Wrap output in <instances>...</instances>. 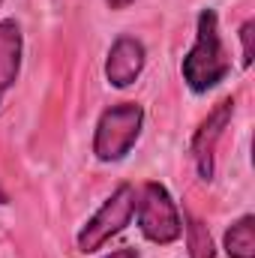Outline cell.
I'll return each mask as SVG.
<instances>
[{
    "instance_id": "6da1fadb",
    "label": "cell",
    "mask_w": 255,
    "mask_h": 258,
    "mask_svg": "<svg viewBox=\"0 0 255 258\" xmlns=\"http://www.w3.org/2000/svg\"><path fill=\"white\" fill-rule=\"evenodd\" d=\"M231 72V60L228 51L222 45V33H219V15L216 9H201L198 21H195V42L186 51L183 63H180V75L186 81L195 96L219 87Z\"/></svg>"
},
{
    "instance_id": "7c38bea8",
    "label": "cell",
    "mask_w": 255,
    "mask_h": 258,
    "mask_svg": "<svg viewBox=\"0 0 255 258\" xmlns=\"http://www.w3.org/2000/svg\"><path fill=\"white\" fill-rule=\"evenodd\" d=\"M135 0H105V6L108 9H114V12H120V9H126V6H132Z\"/></svg>"
},
{
    "instance_id": "5b68a950",
    "label": "cell",
    "mask_w": 255,
    "mask_h": 258,
    "mask_svg": "<svg viewBox=\"0 0 255 258\" xmlns=\"http://www.w3.org/2000/svg\"><path fill=\"white\" fill-rule=\"evenodd\" d=\"M231 117H234V96H225V99H219V102L207 111V117H204V120L198 123V129L192 132L189 153H192V162H195L201 180H210V177H213L216 144H219V138L225 135V129L231 126Z\"/></svg>"
},
{
    "instance_id": "5bb4252c",
    "label": "cell",
    "mask_w": 255,
    "mask_h": 258,
    "mask_svg": "<svg viewBox=\"0 0 255 258\" xmlns=\"http://www.w3.org/2000/svg\"><path fill=\"white\" fill-rule=\"evenodd\" d=\"M0 6H3V0H0Z\"/></svg>"
},
{
    "instance_id": "ba28073f",
    "label": "cell",
    "mask_w": 255,
    "mask_h": 258,
    "mask_svg": "<svg viewBox=\"0 0 255 258\" xmlns=\"http://www.w3.org/2000/svg\"><path fill=\"white\" fill-rule=\"evenodd\" d=\"M222 249L228 258H255V216L243 213L222 237Z\"/></svg>"
},
{
    "instance_id": "4fadbf2b",
    "label": "cell",
    "mask_w": 255,
    "mask_h": 258,
    "mask_svg": "<svg viewBox=\"0 0 255 258\" xmlns=\"http://www.w3.org/2000/svg\"><path fill=\"white\" fill-rule=\"evenodd\" d=\"M0 204H9V195H6V189L0 186Z\"/></svg>"
},
{
    "instance_id": "8992f818",
    "label": "cell",
    "mask_w": 255,
    "mask_h": 258,
    "mask_svg": "<svg viewBox=\"0 0 255 258\" xmlns=\"http://www.w3.org/2000/svg\"><path fill=\"white\" fill-rule=\"evenodd\" d=\"M144 63H147V48L141 39L135 36H117L108 48V57H105V81L117 90H126L132 87L141 72H144Z\"/></svg>"
},
{
    "instance_id": "52a82bcc",
    "label": "cell",
    "mask_w": 255,
    "mask_h": 258,
    "mask_svg": "<svg viewBox=\"0 0 255 258\" xmlns=\"http://www.w3.org/2000/svg\"><path fill=\"white\" fill-rule=\"evenodd\" d=\"M21 54H24V39H21V24L15 18L0 21V102L6 93L15 87L18 72H21Z\"/></svg>"
},
{
    "instance_id": "30bf717a",
    "label": "cell",
    "mask_w": 255,
    "mask_h": 258,
    "mask_svg": "<svg viewBox=\"0 0 255 258\" xmlns=\"http://www.w3.org/2000/svg\"><path fill=\"white\" fill-rule=\"evenodd\" d=\"M240 48H243V54H240V66L243 69H249L252 66V57H255V51H252V36H255V21L252 18H246L243 24H240Z\"/></svg>"
},
{
    "instance_id": "9c48e42d",
    "label": "cell",
    "mask_w": 255,
    "mask_h": 258,
    "mask_svg": "<svg viewBox=\"0 0 255 258\" xmlns=\"http://www.w3.org/2000/svg\"><path fill=\"white\" fill-rule=\"evenodd\" d=\"M186 243H189V258H216L207 225L195 216H186Z\"/></svg>"
},
{
    "instance_id": "3957f363",
    "label": "cell",
    "mask_w": 255,
    "mask_h": 258,
    "mask_svg": "<svg viewBox=\"0 0 255 258\" xmlns=\"http://www.w3.org/2000/svg\"><path fill=\"white\" fill-rule=\"evenodd\" d=\"M135 219H138V231L156 246H168V243L180 240V234H183L180 210H177L171 192L159 180H147L138 189Z\"/></svg>"
},
{
    "instance_id": "7a4b0ae2",
    "label": "cell",
    "mask_w": 255,
    "mask_h": 258,
    "mask_svg": "<svg viewBox=\"0 0 255 258\" xmlns=\"http://www.w3.org/2000/svg\"><path fill=\"white\" fill-rule=\"evenodd\" d=\"M144 126V108L138 102H117L105 108L93 129V156L99 162H120L138 144Z\"/></svg>"
},
{
    "instance_id": "8fae6325",
    "label": "cell",
    "mask_w": 255,
    "mask_h": 258,
    "mask_svg": "<svg viewBox=\"0 0 255 258\" xmlns=\"http://www.w3.org/2000/svg\"><path fill=\"white\" fill-rule=\"evenodd\" d=\"M102 258H138V252L132 246H123V249H114V252H108V255H102Z\"/></svg>"
},
{
    "instance_id": "277c9868",
    "label": "cell",
    "mask_w": 255,
    "mask_h": 258,
    "mask_svg": "<svg viewBox=\"0 0 255 258\" xmlns=\"http://www.w3.org/2000/svg\"><path fill=\"white\" fill-rule=\"evenodd\" d=\"M135 198H138L135 186L132 183H120L114 192L102 201V207L81 225V231L75 237L78 252H84V255L99 252L111 237H117L132 222V216H135Z\"/></svg>"
}]
</instances>
